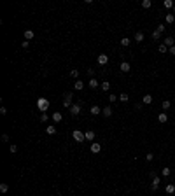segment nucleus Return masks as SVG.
<instances>
[{"label": "nucleus", "instance_id": "9d476101", "mask_svg": "<svg viewBox=\"0 0 175 196\" xmlns=\"http://www.w3.org/2000/svg\"><path fill=\"white\" fill-rule=\"evenodd\" d=\"M163 44H165V46H166V47H173V46H175V41H173V37H166Z\"/></svg>", "mask_w": 175, "mask_h": 196}, {"label": "nucleus", "instance_id": "423d86ee", "mask_svg": "<svg viewBox=\"0 0 175 196\" xmlns=\"http://www.w3.org/2000/svg\"><path fill=\"white\" fill-rule=\"evenodd\" d=\"M107 63H109V56L103 54V53L98 54V65H107Z\"/></svg>", "mask_w": 175, "mask_h": 196}, {"label": "nucleus", "instance_id": "473e14b6", "mask_svg": "<svg viewBox=\"0 0 175 196\" xmlns=\"http://www.w3.org/2000/svg\"><path fill=\"white\" fill-rule=\"evenodd\" d=\"M158 49H159V53H166V51H168V47L165 46V44H159V47H158Z\"/></svg>", "mask_w": 175, "mask_h": 196}, {"label": "nucleus", "instance_id": "c9c22d12", "mask_svg": "<svg viewBox=\"0 0 175 196\" xmlns=\"http://www.w3.org/2000/svg\"><path fill=\"white\" fill-rule=\"evenodd\" d=\"M2 142H9V135H7V133L2 135Z\"/></svg>", "mask_w": 175, "mask_h": 196}, {"label": "nucleus", "instance_id": "f8f14e48", "mask_svg": "<svg viewBox=\"0 0 175 196\" xmlns=\"http://www.w3.org/2000/svg\"><path fill=\"white\" fill-rule=\"evenodd\" d=\"M33 37H35L33 30H25V41H32Z\"/></svg>", "mask_w": 175, "mask_h": 196}, {"label": "nucleus", "instance_id": "0eeeda50", "mask_svg": "<svg viewBox=\"0 0 175 196\" xmlns=\"http://www.w3.org/2000/svg\"><path fill=\"white\" fill-rule=\"evenodd\" d=\"M74 89H75V91H82V89H84V82H82L81 79H77V81L74 82Z\"/></svg>", "mask_w": 175, "mask_h": 196}, {"label": "nucleus", "instance_id": "2eb2a0df", "mask_svg": "<svg viewBox=\"0 0 175 196\" xmlns=\"http://www.w3.org/2000/svg\"><path fill=\"white\" fill-rule=\"evenodd\" d=\"M61 119H63V116L60 112H52V121L54 123H61Z\"/></svg>", "mask_w": 175, "mask_h": 196}, {"label": "nucleus", "instance_id": "4c0bfd02", "mask_svg": "<svg viewBox=\"0 0 175 196\" xmlns=\"http://www.w3.org/2000/svg\"><path fill=\"white\" fill-rule=\"evenodd\" d=\"M9 151H11L12 154H14V152H16V151H18V147H16V145H14V144H12V145H11V147H9Z\"/></svg>", "mask_w": 175, "mask_h": 196}, {"label": "nucleus", "instance_id": "5701e85b", "mask_svg": "<svg viewBox=\"0 0 175 196\" xmlns=\"http://www.w3.org/2000/svg\"><path fill=\"white\" fill-rule=\"evenodd\" d=\"M163 5H165V9H173V2H172V0H165L163 2Z\"/></svg>", "mask_w": 175, "mask_h": 196}, {"label": "nucleus", "instance_id": "6e6552de", "mask_svg": "<svg viewBox=\"0 0 175 196\" xmlns=\"http://www.w3.org/2000/svg\"><path fill=\"white\" fill-rule=\"evenodd\" d=\"M89 149H91V152H93V154H98L100 151H102V145H100V144H96V142H93Z\"/></svg>", "mask_w": 175, "mask_h": 196}, {"label": "nucleus", "instance_id": "37998d69", "mask_svg": "<svg viewBox=\"0 0 175 196\" xmlns=\"http://www.w3.org/2000/svg\"><path fill=\"white\" fill-rule=\"evenodd\" d=\"M142 107H144V103H137V105H135V109H137V110H140Z\"/></svg>", "mask_w": 175, "mask_h": 196}, {"label": "nucleus", "instance_id": "7ed1b4c3", "mask_svg": "<svg viewBox=\"0 0 175 196\" xmlns=\"http://www.w3.org/2000/svg\"><path fill=\"white\" fill-rule=\"evenodd\" d=\"M151 179H152V186H151V189L152 191H158V187H159V182H161V179L158 177L154 172H151Z\"/></svg>", "mask_w": 175, "mask_h": 196}, {"label": "nucleus", "instance_id": "1a4fd4ad", "mask_svg": "<svg viewBox=\"0 0 175 196\" xmlns=\"http://www.w3.org/2000/svg\"><path fill=\"white\" fill-rule=\"evenodd\" d=\"M87 86L91 88V89H96V88L100 86V82L96 81V77H93V79H89V82H87Z\"/></svg>", "mask_w": 175, "mask_h": 196}, {"label": "nucleus", "instance_id": "393cba45", "mask_svg": "<svg viewBox=\"0 0 175 196\" xmlns=\"http://www.w3.org/2000/svg\"><path fill=\"white\" fill-rule=\"evenodd\" d=\"M7 191H9V184L2 182V184H0V193H7Z\"/></svg>", "mask_w": 175, "mask_h": 196}, {"label": "nucleus", "instance_id": "39448f33", "mask_svg": "<svg viewBox=\"0 0 175 196\" xmlns=\"http://www.w3.org/2000/svg\"><path fill=\"white\" fill-rule=\"evenodd\" d=\"M68 110H70V114H72V116H79V112H81V105H79V103H74Z\"/></svg>", "mask_w": 175, "mask_h": 196}, {"label": "nucleus", "instance_id": "f3484780", "mask_svg": "<svg viewBox=\"0 0 175 196\" xmlns=\"http://www.w3.org/2000/svg\"><path fill=\"white\" fill-rule=\"evenodd\" d=\"M102 114H103L105 117H110V116H112V109L109 107V105H107L105 109H102Z\"/></svg>", "mask_w": 175, "mask_h": 196}, {"label": "nucleus", "instance_id": "bb28decb", "mask_svg": "<svg viewBox=\"0 0 175 196\" xmlns=\"http://www.w3.org/2000/svg\"><path fill=\"white\" fill-rule=\"evenodd\" d=\"M166 193H168V194H173V193H175V186L173 184H168V186H166Z\"/></svg>", "mask_w": 175, "mask_h": 196}, {"label": "nucleus", "instance_id": "e433bc0d", "mask_svg": "<svg viewBox=\"0 0 175 196\" xmlns=\"http://www.w3.org/2000/svg\"><path fill=\"white\" fill-rule=\"evenodd\" d=\"M145 159H147V161H152V159H154V154H151V152H149V154L145 156Z\"/></svg>", "mask_w": 175, "mask_h": 196}, {"label": "nucleus", "instance_id": "c03bdc74", "mask_svg": "<svg viewBox=\"0 0 175 196\" xmlns=\"http://www.w3.org/2000/svg\"><path fill=\"white\" fill-rule=\"evenodd\" d=\"M170 54H175V46H173V47H170Z\"/></svg>", "mask_w": 175, "mask_h": 196}, {"label": "nucleus", "instance_id": "20e7f679", "mask_svg": "<svg viewBox=\"0 0 175 196\" xmlns=\"http://www.w3.org/2000/svg\"><path fill=\"white\" fill-rule=\"evenodd\" d=\"M72 93H65V96H63V107L65 109H70L72 107Z\"/></svg>", "mask_w": 175, "mask_h": 196}, {"label": "nucleus", "instance_id": "f03ea898", "mask_svg": "<svg viewBox=\"0 0 175 196\" xmlns=\"http://www.w3.org/2000/svg\"><path fill=\"white\" fill-rule=\"evenodd\" d=\"M72 137H74L75 142H84V140H86V135H84L81 130H74V131H72Z\"/></svg>", "mask_w": 175, "mask_h": 196}, {"label": "nucleus", "instance_id": "f704fd0d", "mask_svg": "<svg viewBox=\"0 0 175 196\" xmlns=\"http://www.w3.org/2000/svg\"><path fill=\"white\" fill-rule=\"evenodd\" d=\"M156 32H159V33H163V32H165V25H163V23H161V25H158Z\"/></svg>", "mask_w": 175, "mask_h": 196}, {"label": "nucleus", "instance_id": "2f4dec72", "mask_svg": "<svg viewBox=\"0 0 175 196\" xmlns=\"http://www.w3.org/2000/svg\"><path fill=\"white\" fill-rule=\"evenodd\" d=\"M70 75H72V77H74V79H77V77H79V70L72 68V70H70Z\"/></svg>", "mask_w": 175, "mask_h": 196}, {"label": "nucleus", "instance_id": "4468645a", "mask_svg": "<svg viewBox=\"0 0 175 196\" xmlns=\"http://www.w3.org/2000/svg\"><path fill=\"white\" fill-rule=\"evenodd\" d=\"M89 112H91L93 116H98V114H102V109H100L98 105H93V107L89 109Z\"/></svg>", "mask_w": 175, "mask_h": 196}, {"label": "nucleus", "instance_id": "cd10ccee", "mask_svg": "<svg viewBox=\"0 0 175 196\" xmlns=\"http://www.w3.org/2000/svg\"><path fill=\"white\" fill-rule=\"evenodd\" d=\"M151 5H152L151 0H144V2H142V7H144V9H151Z\"/></svg>", "mask_w": 175, "mask_h": 196}, {"label": "nucleus", "instance_id": "f257e3e1", "mask_svg": "<svg viewBox=\"0 0 175 196\" xmlns=\"http://www.w3.org/2000/svg\"><path fill=\"white\" fill-rule=\"evenodd\" d=\"M37 107H39L40 112H46V110L49 109V100H47V98H39V100H37Z\"/></svg>", "mask_w": 175, "mask_h": 196}, {"label": "nucleus", "instance_id": "4be33fe9", "mask_svg": "<svg viewBox=\"0 0 175 196\" xmlns=\"http://www.w3.org/2000/svg\"><path fill=\"white\" fill-rule=\"evenodd\" d=\"M119 100H121L122 103H126V102H128V100H130L128 93H121V95H119Z\"/></svg>", "mask_w": 175, "mask_h": 196}, {"label": "nucleus", "instance_id": "a19ab883", "mask_svg": "<svg viewBox=\"0 0 175 196\" xmlns=\"http://www.w3.org/2000/svg\"><path fill=\"white\" fill-rule=\"evenodd\" d=\"M0 114H2V116L7 114V109H5V107H0Z\"/></svg>", "mask_w": 175, "mask_h": 196}, {"label": "nucleus", "instance_id": "ea45409f", "mask_svg": "<svg viewBox=\"0 0 175 196\" xmlns=\"http://www.w3.org/2000/svg\"><path fill=\"white\" fill-rule=\"evenodd\" d=\"M86 72H87V75H89V79H93V68H87Z\"/></svg>", "mask_w": 175, "mask_h": 196}, {"label": "nucleus", "instance_id": "c756f323", "mask_svg": "<svg viewBox=\"0 0 175 196\" xmlns=\"http://www.w3.org/2000/svg\"><path fill=\"white\" fill-rule=\"evenodd\" d=\"M84 135H86V140H93L95 139V131H86Z\"/></svg>", "mask_w": 175, "mask_h": 196}, {"label": "nucleus", "instance_id": "a18cd8bd", "mask_svg": "<svg viewBox=\"0 0 175 196\" xmlns=\"http://www.w3.org/2000/svg\"><path fill=\"white\" fill-rule=\"evenodd\" d=\"M173 16H175V7H173Z\"/></svg>", "mask_w": 175, "mask_h": 196}, {"label": "nucleus", "instance_id": "7c9ffc66", "mask_svg": "<svg viewBox=\"0 0 175 196\" xmlns=\"http://www.w3.org/2000/svg\"><path fill=\"white\" fill-rule=\"evenodd\" d=\"M151 37H152V39H154V41H159V37H161V33L154 30V32H152V33H151Z\"/></svg>", "mask_w": 175, "mask_h": 196}, {"label": "nucleus", "instance_id": "aec40b11", "mask_svg": "<svg viewBox=\"0 0 175 196\" xmlns=\"http://www.w3.org/2000/svg\"><path fill=\"white\" fill-rule=\"evenodd\" d=\"M130 44H131V41H130L128 37H122V39H121V46L122 47H128Z\"/></svg>", "mask_w": 175, "mask_h": 196}, {"label": "nucleus", "instance_id": "58836bf2", "mask_svg": "<svg viewBox=\"0 0 175 196\" xmlns=\"http://www.w3.org/2000/svg\"><path fill=\"white\" fill-rule=\"evenodd\" d=\"M47 117H49L47 114H42V116H40V121H42V123H46V121H47Z\"/></svg>", "mask_w": 175, "mask_h": 196}, {"label": "nucleus", "instance_id": "79ce46f5", "mask_svg": "<svg viewBox=\"0 0 175 196\" xmlns=\"http://www.w3.org/2000/svg\"><path fill=\"white\" fill-rule=\"evenodd\" d=\"M28 44H30V42H28V41H25V42H21V47H23V49H26V47H28Z\"/></svg>", "mask_w": 175, "mask_h": 196}, {"label": "nucleus", "instance_id": "6ab92c4d", "mask_svg": "<svg viewBox=\"0 0 175 196\" xmlns=\"http://www.w3.org/2000/svg\"><path fill=\"white\" fill-rule=\"evenodd\" d=\"M100 88H102V91H109L110 84H109V81H103V82H100Z\"/></svg>", "mask_w": 175, "mask_h": 196}, {"label": "nucleus", "instance_id": "ddd939ff", "mask_svg": "<svg viewBox=\"0 0 175 196\" xmlns=\"http://www.w3.org/2000/svg\"><path fill=\"white\" fill-rule=\"evenodd\" d=\"M142 103H144V105L152 103V96H151V95H144V96H142Z\"/></svg>", "mask_w": 175, "mask_h": 196}, {"label": "nucleus", "instance_id": "a211bd4d", "mask_svg": "<svg viewBox=\"0 0 175 196\" xmlns=\"http://www.w3.org/2000/svg\"><path fill=\"white\" fill-rule=\"evenodd\" d=\"M144 41V32H137L135 33V42H142Z\"/></svg>", "mask_w": 175, "mask_h": 196}, {"label": "nucleus", "instance_id": "9b49d317", "mask_svg": "<svg viewBox=\"0 0 175 196\" xmlns=\"http://www.w3.org/2000/svg\"><path fill=\"white\" fill-rule=\"evenodd\" d=\"M121 70L126 74V72H130V70H131V65H130L128 61H121Z\"/></svg>", "mask_w": 175, "mask_h": 196}, {"label": "nucleus", "instance_id": "dca6fc26", "mask_svg": "<svg viewBox=\"0 0 175 196\" xmlns=\"http://www.w3.org/2000/svg\"><path fill=\"white\" fill-rule=\"evenodd\" d=\"M158 121L159 123H166L168 121V114H166V112H161V114L158 116Z\"/></svg>", "mask_w": 175, "mask_h": 196}, {"label": "nucleus", "instance_id": "a878e982", "mask_svg": "<svg viewBox=\"0 0 175 196\" xmlns=\"http://www.w3.org/2000/svg\"><path fill=\"white\" fill-rule=\"evenodd\" d=\"M46 133H47V135H54V133H56V128H54V126H47L46 128Z\"/></svg>", "mask_w": 175, "mask_h": 196}, {"label": "nucleus", "instance_id": "72a5a7b5", "mask_svg": "<svg viewBox=\"0 0 175 196\" xmlns=\"http://www.w3.org/2000/svg\"><path fill=\"white\" fill-rule=\"evenodd\" d=\"M116 100H119V96H116V95H109V102H110V103H114Z\"/></svg>", "mask_w": 175, "mask_h": 196}, {"label": "nucleus", "instance_id": "c85d7f7f", "mask_svg": "<svg viewBox=\"0 0 175 196\" xmlns=\"http://www.w3.org/2000/svg\"><path fill=\"white\" fill-rule=\"evenodd\" d=\"M170 173H172L170 168H163V170H161V175H163V177H170Z\"/></svg>", "mask_w": 175, "mask_h": 196}, {"label": "nucleus", "instance_id": "412c9836", "mask_svg": "<svg viewBox=\"0 0 175 196\" xmlns=\"http://www.w3.org/2000/svg\"><path fill=\"white\" fill-rule=\"evenodd\" d=\"M161 107H163V110H168L170 107H172V102H170V100H163V103H161Z\"/></svg>", "mask_w": 175, "mask_h": 196}, {"label": "nucleus", "instance_id": "b1692460", "mask_svg": "<svg viewBox=\"0 0 175 196\" xmlns=\"http://www.w3.org/2000/svg\"><path fill=\"white\" fill-rule=\"evenodd\" d=\"M165 19H166V23L168 25H172L175 21V16H173V12H172V14H166V18H165Z\"/></svg>", "mask_w": 175, "mask_h": 196}]
</instances>
